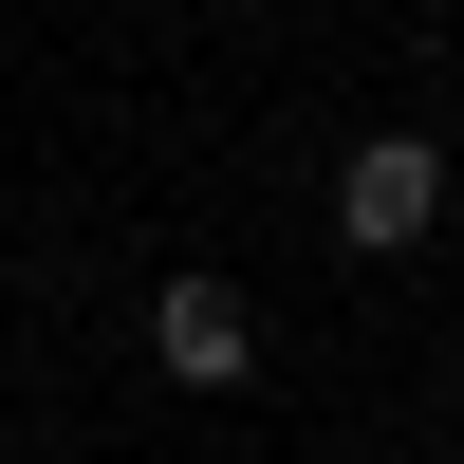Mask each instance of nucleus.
Wrapping results in <instances>:
<instances>
[{"mask_svg": "<svg viewBox=\"0 0 464 464\" xmlns=\"http://www.w3.org/2000/svg\"><path fill=\"white\" fill-rule=\"evenodd\" d=\"M428 223H446V149H428V130H372L353 168H334V242H372V260H409Z\"/></svg>", "mask_w": 464, "mask_h": 464, "instance_id": "obj_1", "label": "nucleus"}, {"mask_svg": "<svg viewBox=\"0 0 464 464\" xmlns=\"http://www.w3.org/2000/svg\"><path fill=\"white\" fill-rule=\"evenodd\" d=\"M149 353H168L186 391H242V372H260V316L223 279H168V297H149Z\"/></svg>", "mask_w": 464, "mask_h": 464, "instance_id": "obj_2", "label": "nucleus"}]
</instances>
